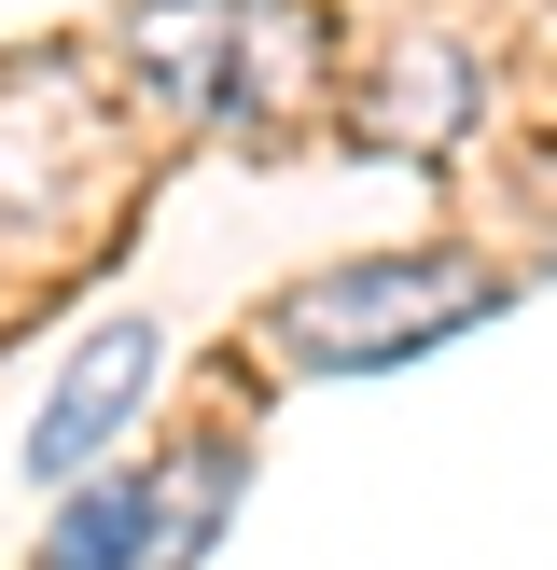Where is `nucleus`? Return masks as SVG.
Segmentation results:
<instances>
[{
	"mask_svg": "<svg viewBox=\"0 0 557 570\" xmlns=\"http://www.w3.org/2000/svg\"><path fill=\"white\" fill-rule=\"evenodd\" d=\"M126 56L182 126H293L334 56V14L321 0H139Z\"/></svg>",
	"mask_w": 557,
	"mask_h": 570,
	"instance_id": "nucleus-1",
	"label": "nucleus"
},
{
	"mask_svg": "<svg viewBox=\"0 0 557 570\" xmlns=\"http://www.w3.org/2000/svg\"><path fill=\"white\" fill-rule=\"evenodd\" d=\"M488 306H501V278L473 265V250H404V265L306 278L265 334H278V362H306V376H362V362H404V348H432V334L488 321Z\"/></svg>",
	"mask_w": 557,
	"mask_h": 570,
	"instance_id": "nucleus-2",
	"label": "nucleus"
},
{
	"mask_svg": "<svg viewBox=\"0 0 557 570\" xmlns=\"http://www.w3.org/2000/svg\"><path fill=\"white\" fill-rule=\"evenodd\" d=\"M139 390H154V321H98L70 362L42 376V417H28V473H98L111 445H126V417H139Z\"/></svg>",
	"mask_w": 557,
	"mask_h": 570,
	"instance_id": "nucleus-3",
	"label": "nucleus"
},
{
	"mask_svg": "<svg viewBox=\"0 0 557 570\" xmlns=\"http://www.w3.org/2000/svg\"><path fill=\"white\" fill-rule=\"evenodd\" d=\"M446 126H473V70L446 42H418L404 56V98H390V83L362 98V139H446Z\"/></svg>",
	"mask_w": 557,
	"mask_h": 570,
	"instance_id": "nucleus-4",
	"label": "nucleus"
},
{
	"mask_svg": "<svg viewBox=\"0 0 557 570\" xmlns=\"http://www.w3.org/2000/svg\"><path fill=\"white\" fill-rule=\"evenodd\" d=\"M42 557L56 570H139V557H154V488H84Z\"/></svg>",
	"mask_w": 557,
	"mask_h": 570,
	"instance_id": "nucleus-5",
	"label": "nucleus"
}]
</instances>
